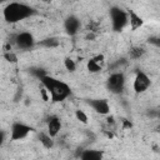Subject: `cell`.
Instances as JSON below:
<instances>
[{
	"label": "cell",
	"instance_id": "1",
	"mask_svg": "<svg viewBox=\"0 0 160 160\" xmlns=\"http://www.w3.org/2000/svg\"><path fill=\"white\" fill-rule=\"evenodd\" d=\"M40 82L49 91L50 100L52 102H61L71 95V88L69 86V84L60 79H56L46 74L40 79Z\"/></svg>",
	"mask_w": 160,
	"mask_h": 160
},
{
	"label": "cell",
	"instance_id": "2",
	"mask_svg": "<svg viewBox=\"0 0 160 160\" xmlns=\"http://www.w3.org/2000/svg\"><path fill=\"white\" fill-rule=\"evenodd\" d=\"M34 14H35V10L29 4H25L21 1H11L2 10L4 19L9 24L20 22L22 20L31 18Z\"/></svg>",
	"mask_w": 160,
	"mask_h": 160
},
{
	"label": "cell",
	"instance_id": "3",
	"mask_svg": "<svg viewBox=\"0 0 160 160\" xmlns=\"http://www.w3.org/2000/svg\"><path fill=\"white\" fill-rule=\"evenodd\" d=\"M110 15V21H111V28L114 31H122L124 28L129 24V14L124 9L119 6H112L109 11Z\"/></svg>",
	"mask_w": 160,
	"mask_h": 160
},
{
	"label": "cell",
	"instance_id": "4",
	"mask_svg": "<svg viewBox=\"0 0 160 160\" xmlns=\"http://www.w3.org/2000/svg\"><path fill=\"white\" fill-rule=\"evenodd\" d=\"M125 85H126V78H125L124 72H121V71L111 72L106 80V86H108L109 91L112 94L122 92V90L125 89Z\"/></svg>",
	"mask_w": 160,
	"mask_h": 160
},
{
	"label": "cell",
	"instance_id": "5",
	"mask_svg": "<svg viewBox=\"0 0 160 160\" xmlns=\"http://www.w3.org/2000/svg\"><path fill=\"white\" fill-rule=\"evenodd\" d=\"M32 130L34 129L30 125H28V124H25L22 121H15V122H12V125L10 128V135H9V138L12 141H19V140H22V139L28 138L29 134Z\"/></svg>",
	"mask_w": 160,
	"mask_h": 160
},
{
	"label": "cell",
	"instance_id": "6",
	"mask_svg": "<svg viewBox=\"0 0 160 160\" xmlns=\"http://www.w3.org/2000/svg\"><path fill=\"white\" fill-rule=\"evenodd\" d=\"M14 44L20 50H30L35 46V38L30 31H21L15 35Z\"/></svg>",
	"mask_w": 160,
	"mask_h": 160
},
{
	"label": "cell",
	"instance_id": "7",
	"mask_svg": "<svg viewBox=\"0 0 160 160\" xmlns=\"http://www.w3.org/2000/svg\"><path fill=\"white\" fill-rule=\"evenodd\" d=\"M150 86H151V80L148 76V74H145L144 71H138L132 81V90L136 94H142Z\"/></svg>",
	"mask_w": 160,
	"mask_h": 160
},
{
	"label": "cell",
	"instance_id": "8",
	"mask_svg": "<svg viewBox=\"0 0 160 160\" xmlns=\"http://www.w3.org/2000/svg\"><path fill=\"white\" fill-rule=\"evenodd\" d=\"M89 106L100 115H109L110 114V104L106 99H89Z\"/></svg>",
	"mask_w": 160,
	"mask_h": 160
},
{
	"label": "cell",
	"instance_id": "9",
	"mask_svg": "<svg viewBox=\"0 0 160 160\" xmlns=\"http://www.w3.org/2000/svg\"><path fill=\"white\" fill-rule=\"evenodd\" d=\"M80 25H81L80 24V20L75 15L68 16L65 19V21H64V29H65L66 34L70 35V36H74V35L78 34V31L80 29Z\"/></svg>",
	"mask_w": 160,
	"mask_h": 160
},
{
	"label": "cell",
	"instance_id": "10",
	"mask_svg": "<svg viewBox=\"0 0 160 160\" xmlns=\"http://www.w3.org/2000/svg\"><path fill=\"white\" fill-rule=\"evenodd\" d=\"M46 126H48V132H49L52 138H55V136L59 135V132H60L62 125H61V120L59 119V116L51 115V116H49V119H48V121H46Z\"/></svg>",
	"mask_w": 160,
	"mask_h": 160
},
{
	"label": "cell",
	"instance_id": "11",
	"mask_svg": "<svg viewBox=\"0 0 160 160\" xmlns=\"http://www.w3.org/2000/svg\"><path fill=\"white\" fill-rule=\"evenodd\" d=\"M128 14H129V25H130V29H131L132 31L138 30L139 28H141V26L144 25L142 18H141L135 10H129Z\"/></svg>",
	"mask_w": 160,
	"mask_h": 160
},
{
	"label": "cell",
	"instance_id": "12",
	"mask_svg": "<svg viewBox=\"0 0 160 160\" xmlns=\"http://www.w3.org/2000/svg\"><path fill=\"white\" fill-rule=\"evenodd\" d=\"M81 160H100L102 159V151L100 150H94V149H88L82 150L79 155Z\"/></svg>",
	"mask_w": 160,
	"mask_h": 160
},
{
	"label": "cell",
	"instance_id": "13",
	"mask_svg": "<svg viewBox=\"0 0 160 160\" xmlns=\"http://www.w3.org/2000/svg\"><path fill=\"white\" fill-rule=\"evenodd\" d=\"M54 138L46 131V132H40L39 134V140L41 142V145L45 148V149H51L54 146Z\"/></svg>",
	"mask_w": 160,
	"mask_h": 160
},
{
	"label": "cell",
	"instance_id": "14",
	"mask_svg": "<svg viewBox=\"0 0 160 160\" xmlns=\"http://www.w3.org/2000/svg\"><path fill=\"white\" fill-rule=\"evenodd\" d=\"M86 68H88L89 72H91V74H96V72H100V71H101V69H102V64L98 62L94 58H91V59L88 60V62H86Z\"/></svg>",
	"mask_w": 160,
	"mask_h": 160
},
{
	"label": "cell",
	"instance_id": "15",
	"mask_svg": "<svg viewBox=\"0 0 160 160\" xmlns=\"http://www.w3.org/2000/svg\"><path fill=\"white\" fill-rule=\"evenodd\" d=\"M64 68L69 71V72H74L76 70V62L71 59V58H65L64 59Z\"/></svg>",
	"mask_w": 160,
	"mask_h": 160
},
{
	"label": "cell",
	"instance_id": "16",
	"mask_svg": "<svg viewBox=\"0 0 160 160\" xmlns=\"http://www.w3.org/2000/svg\"><path fill=\"white\" fill-rule=\"evenodd\" d=\"M75 118L76 120H79L81 124H88L89 122V118H88V114L84 111V110H75Z\"/></svg>",
	"mask_w": 160,
	"mask_h": 160
},
{
	"label": "cell",
	"instance_id": "17",
	"mask_svg": "<svg viewBox=\"0 0 160 160\" xmlns=\"http://www.w3.org/2000/svg\"><path fill=\"white\" fill-rule=\"evenodd\" d=\"M41 45H44L46 48H55L59 45V40L56 38H48V39L41 41Z\"/></svg>",
	"mask_w": 160,
	"mask_h": 160
},
{
	"label": "cell",
	"instance_id": "18",
	"mask_svg": "<svg viewBox=\"0 0 160 160\" xmlns=\"http://www.w3.org/2000/svg\"><path fill=\"white\" fill-rule=\"evenodd\" d=\"M40 95H41V98H42L44 101H49V100H50V94H49V91L46 90V88L42 86V85H41V88H40Z\"/></svg>",
	"mask_w": 160,
	"mask_h": 160
},
{
	"label": "cell",
	"instance_id": "19",
	"mask_svg": "<svg viewBox=\"0 0 160 160\" xmlns=\"http://www.w3.org/2000/svg\"><path fill=\"white\" fill-rule=\"evenodd\" d=\"M4 58H5L8 61H11V62H15V61H16V56H15L10 50H8V51L4 54Z\"/></svg>",
	"mask_w": 160,
	"mask_h": 160
},
{
	"label": "cell",
	"instance_id": "20",
	"mask_svg": "<svg viewBox=\"0 0 160 160\" xmlns=\"http://www.w3.org/2000/svg\"><path fill=\"white\" fill-rule=\"evenodd\" d=\"M142 54H144V50L141 48H136V49H132L131 50V56L132 58H140Z\"/></svg>",
	"mask_w": 160,
	"mask_h": 160
},
{
	"label": "cell",
	"instance_id": "21",
	"mask_svg": "<svg viewBox=\"0 0 160 160\" xmlns=\"http://www.w3.org/2000/svg\"><path fill=\"white\" fill-rule=\"evenodd\" d=\"M149 42L152 44L156 48H160V36H152V38H150L149 39Z\"/></svg>",
	"mask_w": 160,
	"mask_h": 160
},
{
	"label": "cell",
	"instance_id": "22",
	"mask_svg": "<svg viewBox=\"0 0 160 160\" xmlns=\"http://www.w3.org/2000/svg\"><path fill=\"white\" fill-rule=\"evenodd\" d=\"M132 125H131V122H129L128 120H124V129H130Z\"/></svg>",
	"mask_w": 160,
	"mask_h": 160
},
{
	"label": "cell",
	"instance_id": "23",
	"mask_svg": "<svg viewBox=\"0 0 160 160\" xmlns=\"http://www.w3.org/2000/svg\"><path fill=\"white\" fill-rule=\"evenodd\" d=\"M41 2H51V1H54V0H40Z\"/></svg>",
	"mask_w": 160,
	"mask_h": 160
},
{
	"label": "cell",
	"instance_id": "24",
	"mask_svg": "<svg viewBox=\"0 0 160 160\" xmlns=\"http://www.w3.org/2000/svg\"><path fill=\"white\" fill-rule=\"evenodd\" d=\"M158 131L160 132V124H159V126H158Z\"/></svg>",
	"mask_w": 160,
	"mask_h": 160
},
{
	"label": "cell",
	"instance_id": "25",
	"mask_svg": "<svg viewBox=\"0 0 160 160\" xmlns=\"http://www.w3.org/2000/svg\"><path fill=\"white\" fill-rule=\"evenodd\" d=\"M0 1H1V2H4V1H6V0H0Z\"/></svg>",
	"mask_w": 160,
	"mask_h": 160
}]
</instances>
